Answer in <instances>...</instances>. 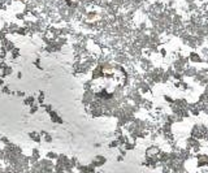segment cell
Segmentation results:
<instances>
[{"label": "cell", "mask_w": 208, "mask_h": 173, "mask_svg": "<svg viewBox=\"0 0 208 173\" xmlns=\"http://www.w3.org/2000/svg\"><path fill=\"white\" fill-rule=\"evenodd\" d=\"M198 159V163H197V167L198 168H206V167H208V155H197V156H195Z\"/></svg>", "instance_id": "1"}, {"label": "cell", "mask_w": 208, "mask_h": 173, "mask_svg": "<svg viewBox=\"0 0 208 173\" xmlns=\"http://www.w3.org/2000/svg\"><path fill=\"white\" fill-rule=\"evenodd\" d=\"M106 163H107V159L104 158L103 155H98V156L93 160V163H91V164H93L95 168H98V167H103Z\"/></svg>", "instance_id": "2"}, {"label": "cell", "mask_w": 208, "mask_h": 173, "mask_svg": "<svg viewBox=\"0 0 208 173\" xmlns=\"http://www.w3.org/2000/svg\"><path fill=\"white\" fill-rule=\"evenodd\" d=\"M124 147H125V150L126 151H132V150H134L135 149V142H126V143L124 145Z\"/></svg>", "instance_id": "3"}, {"label": "cell", "mask_w": 208, "mask_h": 173, "mask_svg": "<svg viewBox=\"0 0 208 173\" xmlns=\"http://www.w3.org/2000/svg\"><path fill=\"white\" fill-rule=\"evenodd\" d=\"M124 158H125V156H122V155L120 154L119 156H117V162H122V160H124Z\"/></svg>", "instance_id": "4"}]
</instances>
